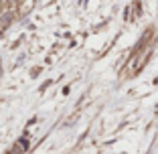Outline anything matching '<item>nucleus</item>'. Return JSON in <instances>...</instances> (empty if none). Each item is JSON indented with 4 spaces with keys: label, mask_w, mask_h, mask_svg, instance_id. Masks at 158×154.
Here are the masks:
<instances>
[{
    "label": "nucleus",
    "mask_w": 158,
    "mask_h": 154,
    "mask_svg": "<svg viewBox=\"0 0 158 154\" xmlns=\"http://www.w3.org/2000/svg\"><path fill=\"white\" fill-rule=\"evenodd\" d=\"M10 20H12V14H10V12H6L4 16H2V24L6 27V24H10Z\"/></svg>",
    "instance_id": "nucleus-1"
}]
</instances>
